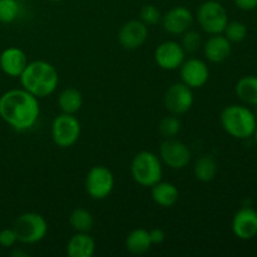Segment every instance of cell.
I'll return each instance as SVG.
<instances>
[{
	"label": "cell",
	"instance_id": "cell-32",
	"mask_svg": "<svg viewBox=\"0 0 257 257\" xmlns=\"http://www.w3.org/2000/svg\"><path fill=\"white\" fill-rule=\"evenodd\" d=\"M236 7L243 12H251L257 9V0H233Z\"/></svg>",
	"mask_w": 257,
	"mask_h": 257
},
{
	"label": "cell",
	"instance_id": "cell-35",
	"mask_svg": "<svg viewBox=\"0 0 257 257\" xmlns=\"http://www.w3.org/2000/svg\"><path fill=\"white\" fill-rule=\"evenodd\" d=\"M253 113H255L256 118H257V105H255V110H253Z\"/></svg>",
	"mask_w": 257,
	"mask_h": 257
},
{
	"label": "cell",
	"instance_id": "cell-22",
	"mask_svg": "<svg viewBox=\"0 0 257 257\" xmlns=\"http://www.w3.org/2000/svg\"><path fill=\"white\" fill-rule=\"evenodd\" d=\"M58 105L62 113L75 114L83 107V95L75 88H65L58 95Z\"/></svg>",
	"mask_w": 257,
	"mask_h": 257
},
{
	"label": "cell",
	"instance_id": "cell-15",
	"mask_svg": "<svg viewBox=\"0 0 257 257\" xmlns=\"http://www.w3.org/2000/svg\"><path fill=\"white\" fill-rule=\"evenodd\" d=\"M232 232L238 240L250 241L257 236V211L251 207H242L232 218Z\"/></svg>",
	"mask_w": 257,
	"mask_h": 257
},
{
	"label": "cell",
	"instance_id": "cell-33",
	"mask_svg": "<svg viewBox=\"0 0 257 257\" xmlns=\"http://www.w3.org/2000/svg\"><path fill=\"white\" fill-rule=\"evenodd\" d=\"M252 138H253V140H255V142H256V145H257V127H256L255 132H253V136H252Z\"/></svg>",
	"mask_w": 257,
	"mask_h": 257
},
{
	"label": "cell",
	"instance_id": "cell-6",
	"mask_svg": "<svg viewBox=\"0 0 257 257\" xmlns=\"http://www.w3.org/2000/svg\"><path fill=\"white\" fill-rule=\"evenodd\" d=\"M196 18L207 34H222L228 23V14L226 8L217 0H206L198 7Z\"/></svg>",
	"mask_w": 257,
	"mask_h": 257
},
{
	"label": "cell",
	"instance_id": "cell-3",
	"mask_svg": "<svg viewBox=\"0 0 257 257\" xmlns=\"http://www.w3.org/2000/svg\"><path fill=\"white\" fill-rule=\"evenodd\" d=\"M220 122L225 132L237 140L251 138L257 127L255 113L245 104H230L223 108Z\"/></svg>",
	"mask_w": 257,
	"mask_h": 257
},
{
	"label": "cell",
	"instance_id": "cell-12",
	"mask_svg": "<svg viewBox=\"0 0 257 257\" xmlns=\"http://www.w3.org/2000/svg\"><path fill=\"white\" fill-rule=\"evenodd\" d=\"M181 82L191 89L202 88L210 79V68L207 63L198 58H190L180 67Z\"/></svg>",
	"mask_w": 257,
	"mask_h": 257
},
{
	"label": "cell",
	"instance_id": "cell-17",
	"mask_svg": "<svg viewBox=\"0 0 257 257\" xmlns=\"http://www.w3.org/2000/svg\"><path fill=\"white\" fill-rule=\"evenodd\" d=\"M28 57L20 48H7L0 54V68L7 75L19 78L28 65Z\"/></svg>",
	"mask_w": 257,
	"mask_h": 257
},
{
	"label": "cell",
	"instance_id": "cell-20",
	"mask_svg": "<svg viewBox=\"0 0 257 257\" xmlns=\"http://www.w3.org/2000/svg\"><path fill=\"white\" fill-rule=\"evenodd\" d=\"M125 248L132 255H145L152 247L150 232L145 228H135L125 237Z\"/></svg>",
	"mask_w": 257,
	"mask_h": 257
},
{
	"label": "cell",
	"instance_id": "cell-29",
	"mask_svg": "<svg viewBox=\"0 0 257 257\" xmlns=\"http://www.w3.org/2000/svg\"><path fill=\"white\" fill-rule=\"evenodd\" d=\"M161 19H162V14L156 5L147 4L141 9L140 20L145 23L147 27H153V25L158 24Z\"/></svg>",
	"mask_w": 257,
	"mask_h": 257
},
{
	"label": "cell",
	"instance_id": "cell-10",
	"mask_svg": "<svg viewBox=\"0 0 257 257\" xmlns=\"http://www.w3.org/2000/svg\"><path fill=\"white\" fill-rule=\"evenodd\" d=\"M195 97L193 89L185 84V83H173L167 88L163 97L165 107L171 114L181 115L187 113L192 108Z\"/></svg>",
	"mask_w": 257,
	"mask_h": 257
},
{
	"label": "cell",
	"instance_id": "cell-18",
	"mask_svg": "<svg viewBox=\"0 0 257 257\" xmlns=\"http://www.w3.org/2000/svg\"><path fill=\"white\" fill-rule=\"evenodd\" d=\"M151 196L156 205L163 208H170L178 202L180 191L173 183L161 180L151 187Z\"/></svg>",
	"mask_w": 257,
	"mask_h": 257
},
{
	"label": "cell",
	"instance_id": "cell-30",
	"mask_svg": "<svg viewBox=\"0 0 257 257\" xmlns=\"http://www.w3.org/2000/svg\"><path fill=\"white\" fill-rule=\"evenodd\" d=\"M17 242L18 237L14 228H4V230L0 231V246L5 248H10L15 246Z\"/></svg>",
	"mask_w": 257,
	"mask_h": 257
},
{
	"label": "cell",
	"instance_id": "cell-16",
	"mask_svg": "<svg viewBox=\"0 0 257 257\" xmlns=\"http://www.w3.org/2000/svg\"><path fill=\"white\" fill-rule=\"evenodd\" d=\"M203 55L210 63H222L228 59L232 52V43L223 34H213L205 42Z\"/></svg>",
	"mask_w": 257,
	"mask_h": 257
},
{
	"label": "cell",
	"instance_id": "cell-34",
	"mask_svg": "<svg viewBox=\"0 0 257 257\" xmlns=\"http://www.w3.org/2000/svg\"><path fill=\"white\" fill-rule=\"evenodd\" d=\"M49 2H53V3H59V2H63V0H49Z\"/></svg>",
	"mask_w": 257,
	"mask_h": 257
},
{
	"label": "cell",
	"instance_id": "cell-27",
	"mask_svg": "<svg viewBox=\"0 0 257 257\" xmlns=\"http://www.w3.org/2000/svg\"><path fill=\"white\" fill-rule=\"evenodd\" d=\"M20 14L18 0H0V23L9 24L15 22Z\"/></svg>",
	"mask_w": 257,
	"mask_h": 257
},
{
	"label": "cell",
	"instance_id": "cell-9",
	"mask_svg": "<svg viewBox=\"0 0 257 257\" xmlns=\"http://www.w3.org/2000/svg\"><path fill=\"white\" fill-rule=\"evenodd\" d=\"M190 147L177 138H166L160 147V158L171 170H183L191 162Z\"/></svg>",
	"mask_w": 257,
	"mask_h": 257
},
{
	"label": "cell",
	"instance_id": "cell-19",
	"mask_svg": "<svg viewBox=\"0 0 257 257\" xmlns=\"http://www.w3.org/2000/svg\"><path fill=\"white\" fill-rule=\"evenodd\" d=\"M95 252V241L88 232H75L67 245L69 257H92Z\"/></svg>",
	"mask_w": 257,
	"mask_h": 257
},
{
	"label": "cell",
	"instance_id": "cell-4",
	"mask_svg": "<svg viewBox=\"0 0 257 257\" xmlns=\"http://www.w3.org/2000/svg\"><path fill=\"white\" fill-rule=\"evenodd\" d=\"M131 173L136 182L142 187H152L163 177L162 161L156 153L141 151L133 157Z\"/></svg>",
	"mask_w": 257,
	"mask_h": 257
},
{
	"label": "cell",
	"instance_id": "cell-21",
	"mask_svg": "<svg viewBox=\"0 0 257 257\" xmlns=\"http://www.w3.org/2000/svg\"><path fill=\"white\" fill-rule=\"evenodd\" d=\"M235 93L245 105H257V75H245L235 85Z\"/></svg>",
	"mask_w": 257,
	"mask_h": 257
},
{
	"label": "cell",
	"instance_id": "cell-8",
	"mask_svg": "<svg viewBox=\"0 0 257 257\" xmlns=\"http://www.w3.org/2000/svg\"><path fill=\"white\" fill-rule=\"evenodd\" d=\"M85 191L93 200H104L114 188V176L104 166H94L85 176Z\"/></svg>",
	"mask_w": 257,
	"mask_h": 257
},
{
	"label": "cell",
	"instance_id": "cell-2",
	"mask_svg": "<svg viewBox=\"0 0 257 257\" xmlns=\"http://www.w3.org/2000/svg\"><path fill=\"white\" fill-rule=\"evenodd\" d=\"M20 84L34 97L45 98L55 92L59 84V74L55 67L45 60L28 63L19 77Z\"/></svg>",
	"mask_w": 257,
	"mask_h": 257
},
{
	"label": "cell",
	"instance_id": "cell-7",
	"mask_svg": "<svg viewBox=\"0 0 257 257\" xmlns=\"http://www.w3.org/2000/svg\"><path fill=\"white\" fill-rule=\"evenodd\" d=\"M82 125L75 114L60 113L52 122L53 142L60 148H69L78 142Z\"/></svg>",
	"mask_w": 257,
	"mask_h": 257
},
{
	"label": "cell",
	"instance_id": "cell-24",
	"mask_svg": "<svg viewBox=\"0 0 257 257\" xmlns=\"http://www.w3.org/2000/svg\"><path fill=\"white\" fill-rule=\"evenodd\" d=\"M69 225L75 232H89L94 225V218L85 208H75L69 215Z\"/></svg>",
	"mask_w": 257,
	"mask_h": 257
},
{
	"label": "cell",
	"instance_id": "cell-31",
	"mask_svg": "<svg viewBox=\"0 0 257 257\" xmlns=\"http://www.w3.org/2000/svg\"><path fill=\"white\" fill-rule=\"evenodd\" d=\"M150 232V238L152 245H160L166 240V233L162 228H152L148 231Z\"/></svg>",
	"mask_w": 257,
	"mask_h": 257
},
{
	"label": "cell",
	"instance_id": "cell-13",
	"mask_svg": "<svg viewBox=\"0 0 257 257\" xmlns=\"http://www.w3.org/2000/svg\"><path fill=\"white\" fill-rule=\"evenodd\" d=\"M148 39V27L140 19L125 22L118 32V42L124 49L136 50Z\"/></svg>",
	"mask_w": 257,
	"mask_h": 257
},
{
	"label": "cell",
	"instance_id": "cell-25",
	"mask_svg": "<svg viewBox=\"0 0 257 257\" xmlns=\"http://www.w3.org/2000/svg\"><path fill=\"white\" fill-rule=\"evenodd\" d=\"M158 132L163 138H175L181 132V120L178 115L170 114L166 115L158 123Z\"/></svg>",
	"mask_w": 257,
	"mask_h": 257
},
{
	"label": "cell",
	"instance_id": "cell-26",
	"mask_svg": "<svg viewBox=\"0 0 257 257\" xmlns=\"http://www.w3.org/2000/svg\"><path fill=\"white\" fill-rule=\"evenodd\" d=\"M222 34L231 43H241L247 37V27H246L245 23L238 22V20H233V22L228 20Z\"/></svg>",
	"mask_w": 257,
	"mask_h": 257
},
{
	"label": "cell",
	"instance_id": "cell-1",
	"mask_svg": "<svg viewBox=\"0 0 257 257\" xmlns=\"http://www.w3.org/2000/svg\"><path fill=\"white\" fill-rule=\"evenodd\" d=\"M39 114V100L24 88L10 89L0 97V117L18 132L32 130Z\"/></svg>",
	"mask_w": 257,
	"mask_h": 257
},
{
	"label": "cell",
	"instance_id": "cell-5",
	"mask_svg": "<svg viewBox=\"0 0 257 257\" xmlns=\"http://www.w3.org/2000/svg\"><path fill=\"white\" fill-rule=\"evenodd\" d=\"M13 228L17 233L18 242L33 245L44 240L48 233V222L39 213L25 212L18 216Z\"/></svg>",
	"mask_w": 257,
	"mask_h": 257
},
{
	"label": "cell",
	"instance_id": "cell-11",
	"mask_svg": "<svg viewBox=\"0 0 257 257\" xmlns=\"http://www.w3.org/2000/svg\"><path fill=\"white\" fill-rule=\"evenodd\" d=\"M185 59L186 52L183 50L182 45L175 40L161 43L155 50L156 64L163 70L172 72V70L180 69Z\"/></svg>",
	"mask_w": 257,
	"mask_h": 257
},
{
	"label": "cell",
	"instance_id": "cell-23",
	"mask_svg": "<svg viewBox=\"0 0 257 257\" xmlns=\"http://www.w3.org/2000/svg\"><path fill=\"white\" fill-rule=\"evenodd\" d=\"M218 173V165L211 156H202L196 161L193 166V175L200 182L207 183L216 178Z\"/></svg>",
	"mask_w": 257,
	"mask_h": 257
},
{
	"label": "cell",
	"instance_id": "cell-28",
	"mask_svg": "<svg viewBox=\"0 0 257 257\" xmlns=\"http://www.w3.org/2000/svg\"><path fill=\"white\" fill-rule=\"evenodd\" d=\"M180 44L182 45L186 54H187V53H195L202 47V38H201V34L198 32L188 29L181 34Z\"/></svg>",
	"mask_w": 257,
	"mask_h": 257
},
{
	"label": "cell",
	"instance_id": "cell-14",
	"mask_svg": "<svg viewBox=\"0 0 257 257\" xmlns=\"http://www.w3.org/2000/svg\"><path fill=\"white\" fill-rule=\"evenodd\" d=\"M193 17L192 12L188 8L178 5V7L171 8L168 12H166L162 15V27L168 34L172 35H181L185 33L186 30L191 29L193 24Z\"/></svg>",
	"mask_w": 257,
	"mask_h": 257
}]
</instances>
